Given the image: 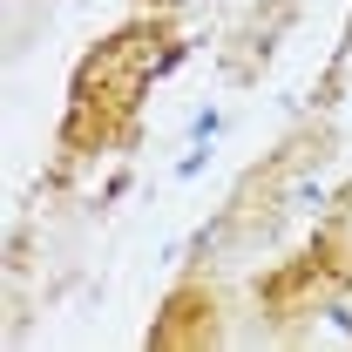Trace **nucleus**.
<instances>
[{
	"label": "nucleus",
	"instance_id": "nucleus-1",
	"mask_svg": "<svg viewBox=\"0 0 352 352\" xmlns=\"http://www.w3.org/2000/svg\"><path fill=\"white\" fill-rule=\"evenodd\" d=\"M183 47V28L170 14H135L129 28H116L109 41H95L68 82V122H61V163L54 176L82 170L95 149L129 142L135 135V109L156 82V68Z\"/></svg>",
	"mask_w": 352,
	"mask_h": 352
},
{
	"label": "nucleus",
	"instance_id": "nucleus-2",
	"mask_svg": "<svg viewBox=\"0 0 352 352\" xmlns=\"http://www.w3.org/2000/svg\"><path fill=\"white\" fill-rule=\"evenodd\" d=\"M332 292H352V217H325L311 230V244L298 251L292 264H278V271H264L258 278V305L271 325H292V318H305L318 298H332Z\"/></svg>",
	"mask_w": 352,
	"mask_h": 352
},
{
	"label": "nucleus",
	"instance_id": "nucleus-3",
	"mask_svg": "<svg viewBox=\"0 0 352 352\" xmlns=\"http://www.w3.org/2000/svg\"><path fill=\"white\" fill-rule=\"evenodd\" d=\"M325 149H332V129H325V122L285 135V142H278V156H264L258 170L230 190V204H223V217H217L210 237H217V244H244V237H258L264 223L285 210V190H292L311 163H325Z\"/></svg>",
	"mask_w": 352,
	"mask_h": 352
},
{
	"label": "nucleus",
	"instance_id": "nucleus-4",
	"mask_svg": "<svg viewBox=\"0 0 352 352\" xmlns=\"http://www.w3.org/2000/svg\"><path fill=\"white\" fill-rule=\"evenodd\" d=\"M217 292L204 285V278H183L170 298H163V311H156V325H149V346L156 352H204L217 346Z\"/></svg>",
	"mask_w": 352,
	"mask_h": 352
},
{
	"label": "nucleus",
	"instance_id": "nucleus-5",
	"mask_svg": "<svg viewBox=\"0 0 352 352\" xmlns=\"http://www.w3.org/2000/svg\"><path fill=\"white\" fill-rule=\"evenodd\" d=\"M292 21H298V0H264L258 14L230 34V47H223V75H230V82H251L264 61H271V47H278V34H285Z\"/></svg>",
	"mask_w": 352,
	"mask_h": 352
}]
</instances>
